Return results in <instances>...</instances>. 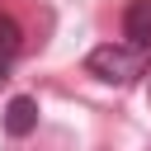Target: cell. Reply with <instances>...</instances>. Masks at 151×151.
Here are the masks:
<instances>
[{
    "label": "cell",
    "mask_w": 151,
    "mask_h": 151,
    "mask_svg": "<svg viewBox=\"0 0 151 151\" xmlns=\"http://www.w3.org/2000/svg\"><path fill=\"white\" fill-rule=\"evenodd\" d=\"M123 33L132 47H151V0H132L123 9Z\"/></svg>",
    "instance_id": "obj_3"
},
{
    "label": "cell",
    "mask_w": 151,
    "mask_h": 151,
    "mask_svg": "<svg viewBox=\"0 0 151 151\" xmlns=\"http://www.w3.org/2000/svg\"><path fill=\"white\" fill-rule=\"evenodd\" d=\"M0 80H9V57H0Z\"/></svg>",
    "instance_id": "obj_5"
},
{
    "label": "cell",
    "mask_w": 151,
    "mask_h": 151,
    "mask_svg": "<svg viewBox=\"0 0 151 151\" xmlns=\"http://www.w3.org/2000/svg\"><path fill=\"white\" fill-rule=\"evenodd\" d=\"M137 52L142 47H113V42H104V47H94L85 57V71L94 80H104V85H132L142 76V57Z\"/></svg>",
    "instance_id": "obj_1"
},
{
    "label": "cell",
    "mask_w": 151,
    "mask_h": 151,
    "mask_svg": "<svg viewBox=\"0 0 151 151\" xmlns=\"http://www.w3.org/2000/svg\"><path fill=\"white\" fill-rule=\"evenodd\" d=\"M33 127H38V99L14 94V99L5 104V132H9V137H28Z\"/></svg>",
    "instance_id": "obj_2"
},
{
    "label": "cell",
    "mask_w": 151,
    "mask_h": 151,
    "mask_svg": "<svg viewBox=\"0 0 151 151\" xmlns=\"http://www.w3.org/2000/svg\"><path fill=\"white\" fill-rule=\"evenodd\" d=\"M19 47H24V28H19V19L14 14H5L0 9V57H19Z\"/></svg>",
    "instance_id": "obj_4"
}]
</instances>
